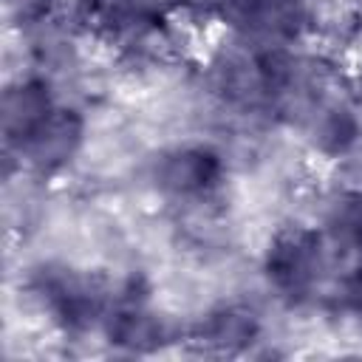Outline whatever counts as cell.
Instances as JSON below:
<instances>
[{
    "mask_svg": "<svg viewBox=\"0 0 362 362\" xmlns=\"http://www.w3.org/2000/svg\"><path fill=\"white\" fill-rule=\"evenodd\" d=\"M37 294L65 328H85L105 311V291L90 277L71 269H42L37 277Z\"/></svg>",
    "mask_w": 362,
    "mask_h": 362,
    "instance_id": "6da1fadb",
    "label": "cell"
},
{
    "mask_svg": "<svg viewBox=\"0 0 362 362\" xmlns=\"http://www.w3.org/2000/svg\"><path fill=\"white\" fill-rule=\"evenodd\" d=\"M79 141H82V119L74 110L54 105L37 124H31L20 139H14L11 147H17L20 156L37 170H54L76 153Z\"/></svg>",
    "mask_w": 362,
    "mask_h": 362,
    "instance_id": "7a4b0ae2",
    "label": "cell"
},
{
    "mask_svg": "<svg viewBox=\"0 0 362 362\" xmlns=\"http://www.w3.org/2000/svg\"><path fill=\"white\" fill-rule=\"evenodd\" d=\"M317 272H320V235L294 226L274 238L266 257V274L280 291L286 294L308 291Z\"/></svg>",
    "mask_w": 362,
    "mask_h": 362,
    "instance_id": "3957f363",
    "label": "cell"
},
{
    "mask_svg": "<svg viewBox=\"0 0 362 362\" xmlns=\"http://www.w3.org/2000/svg\"><path fill=\"white\" fill-rule=\"evenodd\" d=\"M158 187L173 195H204L221 178V161L204 147H184L167 153L156 167Z\"/></svg>",
    "mask_w": 362,
    "mask_h": 362,
    "instance_id": "277c9868",
    "label": "cell"
},
{
    "mask_svg": "<svg viewBox=\"0 0 362 362\" xmlns=\"http://www.w3.org/2000/svg\"><path fill=\"white\" fill-rule=\"evenodd\" d=\"M255 334H257L255 314L246 308H235V305L209 314L198 331L201 342L209 348H218V351H235V348L252 342Z\"/></svg>",
    "mask_w": 362,
    "mask_h": 362,
    "instance_id": "5b68a950",
    "label": "cell"
},
{
    "mask_svg": "<svg viewBox=\"0 0 362 362\" xmlns=\"http://www.w3.org/2000/svg\"><path fill=\"white\" fill-rule=\"evenodd\" d=\"M88 25L105 34H130L144 20V0H79Z\"/></svg>",
    "mask_w": 362,
    "mask_h": 362,
    "instance_id": "8992f818",
    "label": "cell"
},
{
    "mask_svg": "<svg viewBox=\"0 0 362 362\" xmlns=\"http://www.w3.org/2000/svg\"><path fill=\"white\" fill-rule=\"evenodd\" d=\"M107 320H110V325H107L110 339H113L116 345H124V348H133V351H144V348L156 345L158 337H161L158 320H156L150 311L139 308V305L119 308V311H113Z\"/></svg>",
    "mask_w": 362,
    "mask_h": 362,
    "instance_id": "52a82bcc",
    "label": "cell"
}]
</instances>
